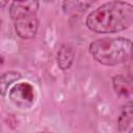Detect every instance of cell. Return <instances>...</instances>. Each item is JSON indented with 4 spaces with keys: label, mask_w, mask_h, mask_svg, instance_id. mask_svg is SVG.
<instances>
[{
    "label": "cell",
    "mask_w": 133,
    "mask_h": 133,
    "mask_svg": "<svg viewBox=\"0 0 133 133\" xmlns=\"http://www.w3.org/2000/svg\"><path fill=\"white\" fill-rule=\"evenodd\" d=\"M86 26L96 33H114L129 28L133 23V5L114 0L92 10L86 18Z\"/></svg>",
    "instance_id": "1"
},
{
    "label": "cell",
    "mask_w": 133,
    "mask_h": 133,
    "mask_svg": "<svg viewBox=\"0 0 133 133\" xmlns=\"http://www.w3.org/2000/svg\"><path fill=\"white\" fill-rule=\"evenodd\" d=\"M92 58L104 65H116L133 57V42L126 37H104L89 45Z\"/></svg>",
    "instance_id": "2"
},
{
    "label": "cell",
    "mask_w": 133,
    "mask_h": 133,
    "mask_svg": "<svg viewBox=\"0 0 133 133\" xmlns=\"http://www.w3.org/2000/svg\"><path fill=\"white\" fill-rule=\"evenodd\" d=\"M8 97L16 106L20 108H28L34 101V90L31 84L21 82L10 88Z\"/></svg>",
    "instance_id": "3"
},
{
    "label": "cell",
    "mask_w": 133,
    "mask_h": 133,
    "mask_svg": "<svg viewBox=\"0 0 133 133\" xmlns=\"http://www.w3.org/2000/svg\"><path fill=\"white\" fill-rule=\"evenodd\" d=\"M14 23L17 34L24 39L34 37L38 28V21L36 19V16L21 17L14 20Z\"/></svg>",
    "instance_id": "4"
},
{
    "label": "cell",
    "mask_w": 133,
    "mask_h": 133,
    "mask_svg": "<svg viewBox=\"0 0 133 133\" xmlns=\"http://www.w3.org/2000/svg\"><path fill=\"white\" fill-rule=\"evenodd\" d=\"M38 9V0H14L9 14L12 20L21 17L36 16Z\"/></svg>",
    "instance_id": "5"
},
{
    "label": "cell",
    "mask_w": 133,
    "mask_h": 133,
    "mask_svg": "<svg viewBox=\"0 0 133 133\" xmlns=\"http://www.w3.org/2000/svg\"><path fill=\"white\" fill-rule=\"evenodd\" d=\"M97 0H63L62 9L66 15L77 16L86 11Z\"/></svg>",
    "instance_id": "6"
},
{
    "label": "cell",
    "mask_w": 133,
    "mask_h": 133,
    "mask_svg": "<svg viewBox=\"0 0 133 133\" xmlns=\"http://www.w3.org/2000/svg\"><path fill=\"white\" fill-rule=\"evenodd\" d=\"M113 88L117 96L127 98L133 94V80L123 75H116L113 77Z\"/></svg>",
    "instance_id": "7"
},
{
    "label": "cell",
    "mask_w": 133,
    "mask_h": 133,
    "mask_svg": "<svg viewBox=\"0 0 133 133\" xmlns=\"http://www.w3.org/2000/svg\"><path fill=\"white\" fill-rule=\"evenodd\" d=\"M74 55H75V51L72 46L66 44L62 45L57 52V64L59 69L62 71L69 70L73 63Z\"/></svg>",
    "instance_id": "8"
},
{
    "label": "cell",
    "mask_w": 133,
    "mask_h": 133,
    "mask_svg": "<svg viewBox=\"0 0 133 133\" xmlns=\"http://www.w3.org/2000/svg\"><path fill=\"white\" fill-rule=\"evenodd\" d=\"M133 117V105L132 104H126L123 106L119 117H118V130L119 131H125L127 127L129 126L131 119Z\"/></svg>",
    "instance_id": "9"
},
{
    "label": "cell",
    "mask_w": 133,
    "mask_h": 133,
    "mask_svg": "<svg viewBox=\"0 0 133 133\" xmlns=\"http://www.w3.org/2000/svg\"><path fill=\"white\" fill-rule=\"evenodd\" d=\"M20 78H21V75H20V73H17V72H12L11 71V72L3 73L1 75V83H0V85H1V95L4 96V94L7 90L8 86L11 83L18 81Z\"/></svg>",
    "instance_id": "10"
},
{
    "label": "cell",
    "mask_w": 133,
    "mask_h": 133,
    "mask_svg": "<svg viewBox=\"0 0 133 133\" xmlns=\"http://www.w3.org/2000/svg\"><path fill=\"white\" fill-rule=\"evenodd\" d=\"M129 75L131 79L133 80V57L130 59V64H129Z\"/></svg>",
    "instance_id": "11"
},
{
    "label": "cell",
    "mask_w": 133,
    "mask_h": 133,
    "mask_svg": "<svg viewBox=\"0 0 133 133\" xmlns=\"http://www.w3.org/2000/svg\"><path fill=\"white\" fill-rule=\"evenodd\" d=\"M0 3H1V7H4L8 3V0H0Z\"/></svg>",
    "instance_id": "12"
},
{
    "label": "cell",
    "mask_w": 133,
    "mask_h": 133,
    "mask_svg": "<svg viewBox=\"0 0 133 133\" xmlns=\"http://www.w3.org/2000/svg\"><path fill=\"white\" fill-rule=\"evenodd\" d=\"M45 2H52V1H54V0H44Z\"/></svg>",
    "instance_id": "13"
},
{
    "label": "cell",
    "mask_w": 133,
    "mask_h": 133,
    "mask_svg": "<svg viewBox=\"0 0 133 133\" xmlns=\"http://www.w3.org/2000/svg\"><path fill=\"white\" fill-rule=\"evenodd\" d=\"M131 132H133V129H132V130H131Z\"/></svg>",
    "instance_id": "14"
}]
</instances>
